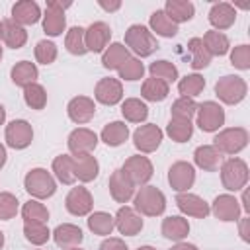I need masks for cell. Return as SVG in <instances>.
Wrapping results in <instances>:
<instances>
[{
	"mask_svg": "<svg viewBox=\"0 0 250 250\" xmlns=\"http://www.w3.org/2000/svg\"><path fill=\"white\" fill-rule=\"evenodd\" d=\"M133 203H135V211H139L145 217H158L166 209V197L154 186H143L135 193Z\"/></svg>",
	"mask_w": 250,
	"mask_h": 250,
	"instance_id": "1",
	"label": "cell"
},
{
	"mask_svg": "<svg viewBox=\"0 0 250 250\" xmlns=\"http://www.w3.org/2000/svg\"><path fill=\"white\" fill-rule=\"evenodd\" d=\"M23 188L31 197L47 199L57 191V182L45 168H33V170H29L25 174Z\"/></svg>",
	"mask_w": 250,
	"mask_h": 250,
	"instance_id": "2",
	"label": "cell"
},
{
	"mask_svg": "<svg viewBox=\"0 0 250 250\" xmlns=\"http://www.w3.org/2000/svg\"><path fill=\"white\" fill-rule=\"evenodd\" d=\"M125 45L137 55V57H148L158 49V41L145 25H131L125 31Z\"/></svg>",
	"mask_w": 250,
	"mask_h": 250,
	"instance_id": "3",
	"label": "cell"
},
{
	"mask_svg": "<svg viewBox=\"0 0 250 250\" xmlns=\"http://www.w3.org/2000/svg\"><path fill=\"white\" fill-rule=\"evenodd\" d=\"M246 90H248V86H246L244 78H240L236 74H227V76L219 78L217 84H215L217 98L223 104H229V105L240 104L246 98Z\"/></svg>",
	"mask_w": 250,
	"mask_h": 250,
	"instance_id": "4",
	"label": "cell"
},
{
	"mask_svg": "<svg viewBox=\"0 0 250 250\" xmlns=\"http://www.w3.org/2000/svg\"><path fill=\"white\" fill-rule=\"evenodd\" d=\"M248 145V131L244 127H229L217 133L213 139V146L221 154H238Z\"/></svg>",
	"mask_w": 250,
	"mask_h": 250,
	"instance_id": "5",
	"label": "cell"
},
{
	"mask_svg": "<svg viewBox=\"0 0 250 250\" xmlns=\"http://www.w3.org/2000/svg\"><path fill=\"white\" fill-rule=\"evenodd\" d=\"M221 182L229 191H238L248 182V166L242 158H229L221 164Z\"/></svg>",
	"mask_w": 250,
	"mask_h": 250,
	"instance_id": "6",
	"label": "cell"
},
{
	"mask_svg": "<svg viewBox=\"0 0 250 250\" xmlns=\"http://www.w3.org/2000/svg\"><path fill=\"white\" fill-rule=\"evenodd\" d=\"M70 6V2H61V0H47V12L43 16V31L51 37H57L64 31L66 27V18L64 10Z\"/></svg>",
	"mask_w": 250,
	"mask_h": 250,
	"instance_id": "7",
	"label": "cell"
},
{
	"mask_svg": "<svg viewBox=\"0 0 250 250\" xmlns=\"http://www.w3.org/2000/svg\"><path fill=\"white\" fill-rule=\"evenodd\" d=\"M197 127L205 133L219 131L225 125V109L217 102H203L197 105Z\"/></svg>",
	"mask_w": 250,
	"mask_h": 250,
	"instance_id": "8",
	"label": "cell"
},
{
	"mask_svg": "<svg viewBox=\"0 0 250 250\" xmlns=\"http://www.w3.org/2000/svg\"><path fill=\"white\" fill-rule=\"evenodd\" d=\"M33 141V129L25 119H14L12 123L6 125V143L8 146L21 150L27 148Z\"/></svg>",
	"mask_w": 250,
	"mask_h": 250,
	"instance_id": "9",
	"label": "cell"
},
{
	"mask_svg": "<svg viewBox=\"0 0 250 250\" xmlns=\"http://www.w3.org/2000/svg\"><path fill=\"white\" fill-rule=\"evenodd\" d=\"M135 186H145L152 178V162L146 156H129L121 168Z\"/></svg>",
	"mask_w": 250,
	"mask_h": 250,
	"instance_id": "10",
	"label": "cell"
},
{
	"mask_svg": "<svg viewBox=\"0 0 250 250\" xmlns=\"http://www.w3.org/2000/svg\"><path fill=\"white\" fill-rule=\"evenodd\" d=\"M111 37V29L105 21H94L88 25V29H84V43H86V51L90 53H102L105 51L107 43Z\"/></svg>",
	"mask_w": 250,
	"mask_h": 250,
	"instance_id": "11",
	"label": "cell"
},
{
	"mask_svg": "<svg viewBox=\"0 0 250 250\" xmlns=\"http://www.w3.org/2000/svg\"><path fill=\"white\" fill-rule=\"evenodd\" d=\"M168 182H170L172 189H176L178 193L188 191L193 186V182H195V170H193V166L189 162H184V160L174 162L170 166V170H168Z\"/></svg>",
	"mask_w": 250,
	"mask_h": 250,
	"instance_id": "12",
	"label": "cell"
},
{
	"mask_svg": "<svg viewBox=\"0 0 250 250\" xmlns=\"http://www.w3.org/2000/svg\"><path fill=\"white\" fill-rule=\"evenodd\" d=\"M162 143V131L158 125L154 123H146L141 125L135 133H133V145L141 150V152H154Z\"/></svg>",
	"mask_w": 250,
	"mask_h": 250,
	"instance_id": "13",
	"label": "cell"
},
{
	"mask_svg": "<svg viewBox=\"0 0 250 250\" xmlns=\"http://www.w3.org/2000/svg\"><path fill=\"white\" fill-rule=\"evenodd\" d=\"M64 207H66V211H68L70 215L84 217V215H88V213L92 211V207H94L92 193H90L86 188H82V186L72 188V189L68 191L66 199H64Z\"/></svg>",
	"mask_w": 250,
	"mask_h": 250,
	"instance_id": "14",
	"label": "cell"
},
{
	"mask_svg": "<svg viewBox=\"0 0 250 250\" xmlns=\"http://www.w3.org/2000/svg\"><path fill=\"white\" fill-rule=\"evenodd\" d=\"M68 150L78 156V154H92V150L98 145V135L86 127H78L68 135Z\"/></svg>",
	"mask_w": 250,
	"mask_h": 250,
	"instance_id": "15",
	"label": "cell"
},
{
	"mask_svg": "<svg viewBox=\"0 0 250 250\" xmlns=\"http://www.w3.org/2000/svg\"><path fill=\"white\" fill-rule=\"evenodd\" d=\"M107 186H109L111 197H113L117 203H127V201L135 195V184L129 180V176H127L121 168L115 170V172H111Z\"/></svg>",
	"mask_w": 250,
	"mask_h": 250,
	"instance_id": "16",
	"label": "cell"
},
{
	"mask_svg": "<svg viewBox=\"0 0 250 250\" xmlns=\"http://www.w3.org/2000/svg\"><path fill=\"white\" fill-rule=\"evenodd\" d=\"M66 113H68L70 121H74V123H78V125H84V123H88V121L94 117V113H96V104H94V100L88 98V96H76V98H72V100L68 102Z\"/></svg>",
	"mask_w": 250,
	"mask_h": 250,
	"instance_id": "17",
	"label": "cell"
},
{
	"mask_svg": "<svg viewBox=\"0 0 250 250\" xmlns=\"http://www.w3.org/2000/svg\"><path fill=\"white\" fill-rule=\"evenodd\" d=\"M209 211H213V215H215L219 221H225V223H230V221H238V219H240V205H238V199H236L234 195H229V193L217 195L215 201H213V207H211Z\"/></svg>",
	"mask_w": 250,
	"mask_h": 250,
	"instance_id": "18",
	"label": "cell"
},
{
	"mask_svg": "<svg viewBox=\"0 0 250 250\" xmlns=\"http://www.w3.org/2000/svg\"><path fill=\"white\" fill-rule=\"evenodd\" d=\"M94 96L104 105H115L123 98V86H121V82L117 78H102L96 84Z\"/></svg>",
	"mask_w": 250,
	"mask_h": 250,
	"instance_id": "19",
	"label": "cell"
},
{
	"mask_svg": "<svg viewBox=\"0 0 250 250\" xmlns=\"http://www.w3.org/2000/svg\"><path fill=\"white\" fill-rule=\"evenodd\" d=\"M113 219H115L117 230L121 234H125V236H135L143 229V219L133 207H127V205L119 207V211H117V215Z\"/></svg>",
	"mask_w": 250,
	"mask_h": 250,
	"instance_id": "20",
	"label": "cell"
},
{
	"mask_svg": "<svg viewBox=\"0 0 250 250\" xmlns=\"http://www.w3.org/2000/svg\"><path fill=\"white\" fill-rule=\"evenodd\" d=\"M176 205H178V209H180L184 215H188V217L205 219V217L209 215V205H207L199 195H195V193H188V191L178 193V195H176Z\"/></svg>",
	"mask_w": 250,
	"mask_h": 250,
	"instance_id": "21",
	"label": "cell"
},
{
	"mask_svg": "<svg viewBox=\"0 0 250 250\" xmlns=\"http://www.w3.org/2000/svg\"><path fill=\"white\" fill-rule=\"evenodd\" d=\"M236 20V10L229 2H217L209 10V23L215 27V31L229 29Z\"/></svg>",
	"mask_w": 250,
	"mask_h": 250,
	"instance_id": "22",
	"label": "cell"
},
{
	"mask_svg": "<svg viewBox=\"0 0 250 250\" xmlns=\"http://www.w3.org/2000/svg\"><path fill=\"white\" fill-rule=\"evenodd\" d=\"M53 238H55V244L59 248L70 250V248H76L84 240V234H82V229L80 227L70 225V223H62V225H59L53 230Z\"/></svg>",
	"mask_w": 250,
	"mask_h": 250,
	"instance_id": "23",
	"label": "cell"
},
{
	"mask_svg": "<svg viewBox=\"0 0 250 250\" xmlns=\"http://www.w3.org/2000/svg\"><path fill=\"white\" fill-rule=\"evenodd\" d=\"M39 18H41V10H39L37 2H33V0H20L12 6V20L16 23H20L21 27L37 23Z\"/></svg>",
	"mask_w": 250,
	"mask_h": 250,
	"instance_id": "24",
	"label": "cell"
},
{
	"mask_svg": "<svg viewBox=\"0 0 250 250\" xmlns=\"http://www.w3.org/2000/svg\"><path fill=\"white\" fill-rule=\"evenodd\" d=\"M193 162L205 172H215L223 164V154L213 145H201L193 152Z\"/></svg>",
	"mask_w": 250,
	"mask_h": 250,
	"instance_id": "25",
	"label": "cell"
},
{
	"mask_svg": "<svg viewBox=\"0 0 250 250\" xmlns=\"http://www.w3.org/2000/svg\"><path fill=\"white\" fill-rule=\"evenodd\" d=\"M72 168H74V178L80 182H92L100 172V164L92 154L72 156Z\"/></svg>",
	"mask_w": 250,
	"mask_h": 250,
	"instance_id": "26",
	"label": "cell"
},
{
	"mask_svg": "<svg viewBox=\"0 0 250 250\" xmlns=\"http://www.w3.org/2000/svg\"><path fill=\"white\" fill-rule=\"evenodd\" d=\"M2 41L10 49H21L27 41V31L20 23H16L12 18L2 21Z\"/></svg>",
	"mask_w": 250,
	"mask_h": 250,
	"instance_id": "27",
	"label": "cell"
},
{
	"mask_svg": "<svg viewBox=\"0 0 250 250\" xmlns=\"http://www.w3.org/2000/svg\"><path fill=\"white\" fill-rule=\"evenodd\" d=\"M162 236L164 238H170V240H176V242H182L188 232H189V223L188 219L184 217H178V215H172V217H166L162 221Z\"/></svg>",
	"mask_w": 250,
	"mask_h": 250,
	"instance_id": "28",
	"label": "cell"
},
{
	"mask_svg": "<svg viewBox=\"0 0 250 250\" xmlns=\"http://www.w3.org/2000/svg\"><path fill=\"white\" fill-rule=\"evenodd\" d=\"M164 14L174 23H182V21H189L193 18L195 8L189 0H168L164 6Z\"/></svg>",
	"mask_w": 250,
	"mask_h": 250,
	"instance_id": "29",
	"label": "cell"
},
{
	"mask_svg": "<svg viewBox=\"0 0 250 250\" xmlns=\"http://www.w3.org/2000/svg\"><path fill=\"white\" fill-rule=\"evenodd\" d=\"M37 74H39V72H37V66H35L33 62H29V61H20V62H16V64L12 66V72H10L12 82H14L16 86H21V88L33 84V82L37 80Z\"/></svg>",
	"mask_w": 250,
	"mask_h": 250,
	"instance_id": "30",
	"label": "cell"
},
{
	"mask_svg": "<svg viewBox=\"0 0 250 250\" xmlns=\"http://www.w3.org/2000/svg\"><path fill=\"white\" fill-rule=\"evenodd\" d=\"M129 139V127L123 121H111L102 129V141L107 146H119Z\"/></svg>",
	"mask_w": 250,
	"mask_h": 250,
	"instance_id": "31",
	"label": "cell"
},
{
	"mask_svg": "<svg viewBox=\"0 0 250 250\" xmlns=\"http://www.w3.org/2000/svg\"><path fill=\"white\" fill-rule=\"evenodd\" d=\"M129 57H131V55H129V49H127L123 43H111V45L104 51L102 64H104L107 70H117Z\"/></svg>",
	"mask_w": 250,
	"mask_h": 250,
	"instance_id": "32",
	"label": "cell"
},
{
	"mask_svg": "<svg viewBox=\"0 0 250 250\" xmlns=\"http://www.w3.org/2000/svg\"><path fill=\"white\" fill-rule=\"evenodd\" d=\"M201 41H203V45H205V49L209 51L211 57H213V55H215V57H223V55L229 53V47H230L229 37H227L223 31H215V29L207 31Z\"/></svg>",
	"mask_w": 250,
	"mask_h": 250,
	"instance_id": "33",
	"label": "cell"
},
{
	"mask_svg": "<svg viewBox=\"0 0 250 250\" xmlns=\"http://www.w3.org/2000/svg\"><path fill=\"white\" fill-rule=\"evenodd\" d=\"M148 25H150V29L156 31V35H160V37H174V35L178 33V23H174V21L164 14V10L152 12Z\"/></svg>",
	"mask_w": 250,
	"mask_h": 250,
	"instance_id": "34",
	"label": "cell"
},
{
	"mask_svg": "<svg viewBox=\"0 0 250 250\" xmlns=\"http://www.w3.org/2000/svg\"><path fill=\"white\" fill-rule=\"evenodd\" d=\"M168 92H170V86L158 78H152V76L146 78L141 86V96L148 102H162V100H166Z\"/></svg>",
	"mask_w": 250,
	"mask_h": 250,
	"instance_id": "35",
	"label": "cell"
},
{
	"mask_svg": "<svg viewBox=\"0 0 250 250\" xmlns=\"http://www.w3.org/2000/svg\"><path fill=\"white\" fill-rule=\"evenodd\" d=\"M88 229L94 232V234H100V236H107L113 232L115 229V219L105 213V211H96L88 217Z\"/></svg>",
	"mask_w": 250,
	"mask_h": 250,
	"instance_id": "36",
	"label": "cell"
},
{
	"mask_svg": "<svg viewBox=\"0 0 250 250\" xmlns=\"http://www.w3.org/2000/svg\"><path fill=\"white\" fill-rule=\"evenodd\" d=\"M188 51H189V57H191V66H193L195 70H201V68L209 66V62H211L213 57H211L209 51L205 49L201 37L189 39V41H188Z\"/></svg>",
	"mask_w": 250,
	"mask_h": 250,
	"instance_id": "37",
	"label": "cell"
},
{
	"mask_svg": "<svg viewBox=\"0 0 250 250\" xmlns=\"http://www.w3.org/2000/svg\"><path fill=\"white\" fill-rule=\"evenodd\" d=\"M121 113L131 123H143L146 119V115H148V107L139 98H129V100H125L121 104Z\"/></svg>",
	"mask_w": 250,
	"mask_h": 250,
	"instance_id": "38",
	"label": "cell"
},
{
	"mask_svg": "<svg viewBox=\"0 0 250 250\" xmlns=\"http://www.w3.org/2000/svg\"><path fill=\"white\" fill-rule=\"evenodd\" d=\"M166 133H168V137L172 139V141H176V143H186V141H189L191 139V135H193V125H191V121H188V119H170V123L166 125Z\"/></svg>",
	"mask_w": 250,
	"mask_h": 250,
	"instance_id": "39",
	"label": "cell"
},
{
	"mask_svg": "<svg viewBox=\"0 0 250 250\" xmlns=\"http://www.w3.org/2000/svg\"><path fill=\"white\" fill-rule=\"evenodd\" d=\"M53 172L57 176L59 182L70 186L76 182L74 178V168H72V156H66V154H61L53 160Z\"/></svg>",
	"mask_w": 250,
	"mask_h": 250,
	"instance_id": "40",
	"label": "cell"
},
{
	"mask_svg": "<svg viewBox=\"0 0 250 250\" xmlns=\"http://www.w3.org/2000/svg\"><path fill=\"white\" fill-rule=\"evenodd\" d=\"M205 88V78L199 74H188L178 82V92L182 94V98H195L203 92Z\"/></svg>",
	"mask_w": 250,
	"mask_h": 250,
	"instance_id": "41",
	"label": "cell"
},
{
	"mask_svg": "<svg viewBox=\"0 0 250 250\" xmlns=\"http://www.w3.org/2000/svg\"><path fill=\"white\" fill-rule=\"evenodd\" d=\"M23 234L31 244H37V246L45 244L51 238V232H49L47 225L37 223V221H25L23 223Z\"/></svg>",
	"mask_w": 250,
	"mask_h": 250,
	"instance_id": "42",
	"label": "cell"
},
{
	"mask_svg": "<svg viewBox=\"0 0 250 250\" xmlns=\"http://www.w3.org/2000/svg\"><path fill=\"white\" fill-rule=\"evenodd\" d=\"M64 47L72 55H78V57L86 55L88 51H86V43H84V27H78V25L70 27L64 37Z\"/></svg>",
	"mask_w": 250,
	"mask_h": 250,
	"instance_id": "43",
	"label": "cell"
},
{
	"mask_svg": "<svg viewBox=\"0 0 250 250\" xmlns=\"http://www.w3.org/2000/svg\"><path fill=\"white\" fill-rule=\"evenodd\" d=\"M23 100L31 109H43L47 105V92L41 84L33 82L23 88Z\"/></svg>",
	"mask_w": 250,
	"mask_h": 250,
	"instance_id": "44",
	"label": "cell"
},
{
	"mask_svg": "<svg viewBox=\"0 0 250 250\" xmlns=\"http://www.w3.org/2000/svg\"><path fill=\"white\" fill-rule=\"evenodd\" d=\"M148 72L152 78H158L166 84L174 82L178 78V68L170 62V61H154L150 66H148Z\"/></svg>",
	"mask_w": 250,
	"mask_h": 250,
	"instance_id": "45",
	"label": "cell"
},
{
	"mask_svg": "<svg viewBox=\"0 0 250 250\" xmlns=\"http://www.w3.org/2000/svg\"><path fill=\"white\" fill-rule=\"evenodd\" d=\"M21 217L23 221H37V223H47L49 219V211L43 203H39L37 199H29L27 203H23L21 207Z\"/></svg>",
	"mask_w": 250,
	"mask_h": 250,
	"instance_id": "46",
	"label": "cell"
},
{
	"mask_svg": "<svg viewBox=\"0 0 250 250\" xmlns=\"http://www.w3.org/2000/svg\"><path fill=\"white\" fill-rule=\"evenodd\" d=\"M117 72H119V78H123V80H139V78H143V74H145V64L141 62V59L129 57V59L117 68Z\"/></svg>",
	"mask_w": 250,
	"mask_h": 250,
	"instance_id": "47",
	"label": "cell"
},
{
	"mask_svg": "<svg viewBox=\"0 0 250 250\" xmlns=\"http://www.w3.org/2000/svg\"><path fill=\"white\" fill-rule=\"evenodd\" d=\"M170 111H172V117L174 119H188V121H191V117L197 111V104L191 98H178L172 104Z\"/></svg>",
	"mask_w": 250,
	"mask_h": 250,
	"instance_id": "48",
	"label": "cell"
},
{
	"mask_svg": "<svg viewBox=\"0 0 250 250\" xmlns=\"http://www.w3.org/2000/svg\"><path fill=\"white\" fill-rule=\"evenodd\" d=\"M20 207V201L14 193L8 191H0V221H10L16 217Z\"/></svg>",
	"mask_w": 250,
	"mask_h": 250,
	"instance_id": "49",
	"label": "cell"
},
{
	"mask_svg": "<svg viewBox=\"0 0 250 250\" xmlns=\"http://www.w3.org/2000/svg\"><path fill=\"white\" fill-rule=\"evenodd\" d=\"M35 59L41 64H51L57 59V45L53 41H47V39L39 41L35 45Z\"/></svg>",
	"mask_w": 250,
	"mask_h": 250,
	"instance_id": "50",
	"label": "cell"
},
{
	"mask_svg": "<svg viewBox=\"0 0 250 250\" xmlns=\"http://www.w3.org/2000/svg\"><path fill=\"white\" fill-rule=\"evenodd\" d=\"M230 64L234 68L240 70H248L250 68V47L248 45H238L232 49L230 53Z\"/></svg>",
	"mask_w": 250,
	"mask_h": 250,
	"instance_id": "51",
	"label": "cell"
},
{
	"mask_svg": "<svg viewBox=\"0 0 250 250\" xmlns=\"http://www.w3.org/2000/svg\"><path fill=\"white\" fill-rule=\"evenodd\" d=\"M100 250H129V246H127L121 238L109 236V238H105V240L100 244Z\"/></svg>",
	"mask_w": 250,
	"mask_h": 250,
	"instance_id": "52",
	"label": "cell"
},
{
	"mask_svg": "<svg viewBox=\"0 0 250 250\" xmlns=\"http://www.w3.org/2000/svg\"><path fill=\"white\" fill-rule=\"evenodd\" d=\"M105 12H115V10H119L121 8V2L119 0H115V2H105V0H100L98 2Z\"/></svg>",
	"mask_w": 250,
	"mask_h": 250,
	"instance_id": "53",
	"label": "cell"
},
{
	"mask_svg": "<svg viewBox=\"0 0 250 250\" xmlns=\"http://www.w3.org/2000/svg\"><path fill=\"white\" fill-rule=\"evenodd\" d=\"M248 223H250V219L248 217H244V219H240V236H242V240L244 242H248L250 240V232H248Z\"/></svg>",
	"mask_w": 250,
	"mask_h": 250,
	"instance_id": "54",
	"label": "cell"
},
{
	"mask_svg": "<svg viewBox=\"0 0 250 250\" xmlns=\"http://www.w3.org/2000/svg\"><path fill=\"white\" fill-rule=\"evenodd\" d=\"M170 250H199L195 244H189V242H176Z\"/></svg>",
	"mask_w": 250,
	"mask_h": 250,
	"instance_id": "55",
	"label": "cell"
},
{
	"mask_svg": "<svg viewBox=\"0 0 250 250\" xmlns=\"http://www.w3.org/2000/svg\"><path fill=\"white\" fill-rule=\"evenodd\" d=\"M6 148H4V145H0V170L4 168V164H6Z\"/></svg>",
	"mask_w": 250,
	"mask_h": 250,
	"instance_id": "56",
	"label": "cell"
},
{
	"mask_svg": "<svg viewBox=\"0 0 250 250\" xmlns=\"http://www.w3.org/2000/svg\"><path fill=\"white\" fill-rule=\"evenodd\" d=\"M6 121V109H4V105L0 104V125Z\"/></svg>",
	"mask_w": 250,
	"mask_h": 250,
	"instance_id": "57",
	"label": "cell"
},
{
	"mask_svg": "<svg viewBox=\"0 0 250 250\" xmlns=\"http://www.w3.org/2000/svg\"><path fill=\"white\" fill-rule=\"evenodd\" d=\"M2 246H4V232L0 230V250H2Z\"/></svg>",
	"mask_w": 250,
	"mask_h": 250,
	"instance_id": "58",
	"label": "cell"
},
{
	"mask_svg": "<svg viewBox=\"0 0 250 250\" xmlns=\"http://www.w3.org/2000/svg\"><path fill=\"white\" fill-rule=\"evenodd\" d=\"M137 250H156V248H152V246H141V248H137Z\"/></svg>",
	"mask_w": 250,
	"mask_h": 250,
	"instance_id": "59",
	"label": "cell"
},
{
	"mask_svg": "<svg viewBox=\"0 0 250 250\" xmlns=\"http://www.w3.org/2000/svg\"><path fill=\"white\" fill-rule=\"evenodd\" d=\"M0 39H2V21H0Z\"/></svg>",
	"mask_w": 250,
	"mask_h": 250,
	"instance_id": "60",
	"label": "cell"
},
{
	"mask_svg": "<svg viewBox=\"0 0 250 250\" xmlns=\"http://www.w3.org/2000/svg\"><path fill=\"white\" fill-rule=\"evenodd\" d=\"M0 61H2V47H0Z\"/></svg>",
	"mask_w": 250,
	"mask_h": 250,
	"instance_id": "61",
	"label": "cell"
},
{
	"mask_svg": "<svg viewBox=\"0 0 250 250\" xmlns=\"http://www.w3.org/2000/svg\"><path fill=\"white\" fill-rule=\"evenodd\" d=\"M70 250H80V248H78V246H76V248H70Z\"/></svg>",
	"mask_w": 250,
	"mask_h": 250,
	"instance_id": "62",
	"label": "cell"
}]
</instances>
